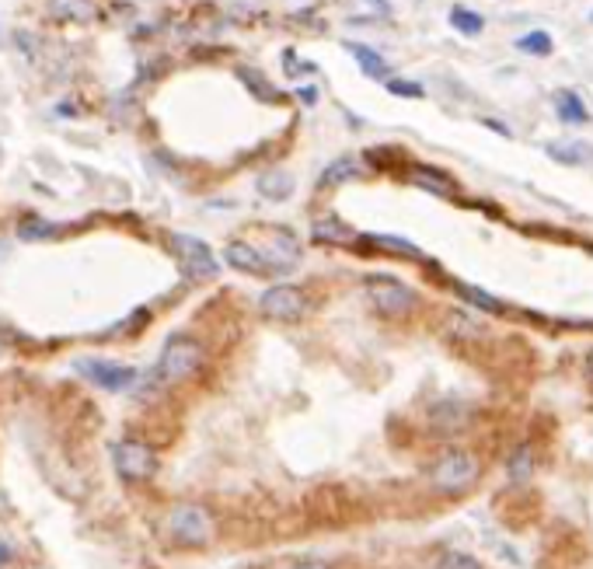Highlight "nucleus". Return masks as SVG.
I'll use <instances>...</instances> for the list:
<instances>
[{"instance_id":"obj_1","label":"nucleus","mask_w":593,"mask_h":569,"mask_svg":"<svg viewBox=\"0 0 593 569\" xmlns=\"http://www.w3.org/2000/svg\"><path fill=\"white\" fill-rule=\"evenodd\" d=\"M203 363V346L192 339V336H172L165 342V353L154 367V378L161 385H178L185 378H192Z\"/></svg>"},{"instance_id":"obj_2","label":"nucleus","mask_w":593,"mask_h":569,"mask_svg":"<svg viewBox=\"0 0 593 569\" xmlns=\"http://www.w3.org/2000/svg\"><path fill=\"white\" fill-rule=\"evenodd\" d=\"M363 290H366L374 311L384 315V318H405V315H412L415 304H419L412 286H405L402 280H395V277H366Z\"/></svg>"},{"instance_id":"obj_3","label":"nucleus","mask_w":593,"mask_h":569,"mask_svg":"<svg viewBox=\"0 0 593 569\" xmlns=\"http://www.w3.org/2000/svg\"><path fill=\"white\" fill-rule=\"evenodd\" d=\"M478 472H481L478 457H474L472 451H458V448H454V451H447V455L433 464L429 482H433L440 493H465L474 479H478Z\"/></svg>"},{"instance_id":"obj_4","label":"nucleus","mask_w":593,"mask_h":569,"mask_svg":"<svg viewBox=\"0 0 593 569\" xmlns=\"http://www.w3.org/2000/svg\"><path fill=\"white\" fill-rule=\"evenodd\" d=\"M172 252L178 255L185 277H192V280H213L220 269L213 259V248L192 234H172Z\"/></svg>"},{"instance_id":"obj_5","label":"nucleus","mask_w":593,"mask_h":569,"mask_svg":"<svg viewBox=\"0 0 593 569\" xmlns=\"http://www.w3.org/2000/svg\"><path fill=\"white\" fill-rule=\"evenodd\" d=\"M258 311H262V318H269V322H300L304 311H307V297H304L300 286L276 284L258 297Z\"/></svg>"},{"instance_id":"obj_6","label":"nucleus","mask_w":593,"mask_h":569,"mask_svg":"<svg viewBox=\"0 0 593 569\" xmlns=\"http://www.w3.org/2000/svg\"><path fill=\"white\" fill-rule=\"evenodd\" d=\"M112 461H116V472L126 482H143V479H150V475L158 472V455H154L147 444H140V440H122V444H116Z\"/></svg>"},{"instance_id":"obj_7","label":"nucleus","mask_w":593,"mask_h":569,"mask_svg":"<svg viewBox=\"0 0 593 569\" xmlns=\"http://www.w3.org/2000/svg\"><path fill=\"white\" fill-rule=\"evenodd\" d=\"M168 531L185 545H203L210 538V531H213V520L199 503H181V507L168 513Z\"/></svg>"},{"instance_id":"obj_8","label":"nucleus","mask_w":593,"mask_h":569,"mask_svg":"<svg viewBox=\"0 0 593 569\" xmlns=\"http://www.w3.org/2000/svg\"><path fill=\"white\" fill-rule=\"evenodd\" d=\"M77 374H84L91 385L105 388V392H122V388H133L136 385V370L133 367H122V363H109V360H77L73 363Z\"/></svg>"},{"instance_id":"obj_9","label":"nucleus","mask_w":593,"mask_h":569,"mask_svg":"<svg viewBox=\"0 0 593 569\" xmlns=\"http://www.w3.org/2000/svg\"><path fill=\"white\" fill-rule=\"evenodd\" d=\"M224 259H227V266H235V269L248 273V277H273L269 255H266L262 248L248 245V241H231V245L224 248Z\"/></svg>"},{"instance_id":"obj_10","label":"nucleus","mask_w":593,"mask_h":569,"mask_svg":"<svg viewBox=\"0 0 593 569\" xmlns=\"http://www.w3.org/2000/svg\"><path fill=\"white\" fill-rule=\"evenodd\" d=\"M544 154H548L555 165H569V168H580V165H590L593 161V147L583 144V140H558V144H548Z\"/></svg>"},{"instance_id":"obj_11","label":"nucleus","mask_w":593,"mask_h":569,"mask_svg":"<svg viewBox=\"0 0 593 569\" xmlns=\"http://www.w3.org/2000/svg\"><path fill=\"white\" fill-rule=\"evenodd\" d=\"M346 50L353 53V59L359 63V70H363L370 81H381V84L391 81V66L384 63V57H381L377 50H370V46H363V43H346Z\"/></svg>"},{"instance_id":"obj_12","label":"nucleus","mask_w":593,"mask_h":569,"mask_svg":"<svg viewBox=\"0 0 593 569\" xmlns=\"http://www.w3.org/2000/svg\"><path fill=\"white\" fill-rule=\"evenodd\" d=\"M258 192H262L266 199H273V203L290 199V196H294V175H290V171H283V168L266 171V175L258 178Z\"/></svg>"},{"instance_id":"obj_13","label":"nucleus","mask_w":593,"mask_h":569,"mask_svg":"<svg viewBox=\"0 0 593 569\" xmlns=\"http://www.w3.org/2000/svg\"><path fill=\"white\" fill-rule=\"evenodd\" d=\"M409 182L419 185V189H426V192H433V196H451V185H454L443 171L433 168V165H415L409 171Z\"/></svg>"},{"instance_id":"obj_14","label":"nucleus","mask_w":593,"mask_h":569,"mask_svg":"<svg viewBox=\"0 0 593 569\" xmlns=\"http://www.w3.org/2000/svg\"><path fill=\"white\" fill-rule=\"evenodd\" d=\"M555 113H558L562 122H569V126L590 122V109L583 105V98H580L576 91H558V95H555Z\"/></svg>"},{"instance_id":"obj_15","label":"nucleus","mask_w":593,"mask_h":569,"mask_svg":"<svg viewBox=\"0 0 593 569\" xmlns=\"http://www.w3.org/2000/svg\"><path fill=\"white\" fill-rule=\"evenodd\" d=\"M458 293L472 304V308H478V311H485V315H503L506 311V304L499 300V297H492L489 290H481V286H472V284H458Z\"/></svg>"},{"instance_id":"obj_16","label":"nucleus","mask_w":593,"mask_h":569,"mask_svg":"<svg viewBox=\"0 0 593 569\" xmlns=\"http://www.w3.org/2000/svg\"><path fill=\"white\" fill-rule=\"evenodd\" d=\"M311 238H314V241H332V245H339V241H350V238H353V228L343 224L339 217H321V221L311 224Z\"/></svg>"},{"instance_id":"obj_17","label":"nucleus","mask_w":593,"mask_h":569,"mask_svg":"<svg viewBox=\"0 0 593 569\" xmlns=\"http://www.w3.org/2000/svg\"><path fill=\"white\" fill-rule=\"evenodd\" d=\"M363 175V165H356L353 158H339V161H332L325 175H321V189H328V185H343V182H353Z\"/></svg>"},{"instance_id":"obj_18","label":"nucleus","mask_w":593,"mask_h":569,"mask_svg":"<svg viewBox=\"0 0 593 569\" xmlns=\"http://www.w3.org/2000/svg\"><path fill=\"white\" fill-rule=\"evenodd\" d=\"M517 50L528 53V57H551V53H555V43H551V35H548L544 28H534V32L517 39Z\"/></svg>"},{"instance_id":"obj_19","label":"nucleus","mask_w":593,"mask_h":569,"mask_svg":"<svg viewBox=\"0 0 593 569\" xmlns=\"http://www.w3.org/2000/svg\"><path fill=\"white\" fill-rule=\"evenodd\" d=\"M506 472H510V479L513 482H528L534 475V451L528 448V444H520L513 455H510V461H506Z\"/></svg>"},{"instance_id":"obj_20","label":"nucleus","mask_w":593,"mask_h":569,"mask_svg":"<svg viewBox=\"0 0 593 569\" xmlns=\"http://www.w3.org/2000/svg\"><path fill=\"white\" fill-rule=\"evenodd\" d=\"M451 25L461 32V35H481L485 28V18L472 11V7H451Z\"/></svg>"},{"instance_id":"obj_21","label":"nucleus","mask_w":593,"mask_h":569,"mask_svg":"<svg viewBox=\"0 0 593 569\" xmlns=\"http://www.w3.org/2000/svg\"><path fill=\"white\" fill-rule=\"evenodd\" d=\"M370 245H377V248H384V252H391V255H402V259H422V252L415 248L412 241H405V238H391V234H370Z\"/></svg>"},{"instance_id":"obj_22","label":"nucleus","mask_w":593,"mask_h":569,"mask_svg":"<svg viewBox=\"0 0 593 569\" xmlns=\"http://www.w3.org/2000/svg\"><path fill=\"white\" fill-rule=\"evenodd\" d=\"M237 77H244V84H248V88H251L262 102H276V98H280V95H276V88H269L262 74H255V70H244V66H241V70H237Z\"/></svg>"},{"instance_id":"obj_23","label":"nucleus","mask_w":593,"mask_h":569,"mask_svg":"<svg viewBox=\"0 0 593 569\" xmlns=\"http://www.w3.org/2000/svg\"><path fill=\"white\" fill-rule=\"evenodd\" d=\"M384 88H388L391 95H398V98H426V88H422L419 81H405V77H391Z\"/></svg>"},{"instance_id":"obj_24","label":"nucleus","mask_w":593,"mask_h":569,"mask_svg":"<svg viewBox=\"0 0 593 569\" xmlns=\"http://www.w3.org/2000/svg\"><path fill=\"white\" fill-rule=\"evenodd\" d=\"M436 569H481V563L472 559V556H465V552H443Z\"/></svg>"},{"instance_id":"obj_25","label":"nucleus","mask_w":593,"mask_h":569,"mask_svg":"<svg viewBox=\"0 0 593 569\" xmlns=\"http://www.w3.org/2000/svg\"><path fill=\"white\" fill-rule=\"evenodd\" d=\"M18 234H21V238H50V234H57V228H53V224H25Z\"/></svg>"},{"instance_id":"obj_26","label":"nucleus","mask_w":593,"mask_h":569,"mask_svg":"<svg viewBox=\"0 0 593 569\" xmlns=\"http://www.w3.org/2000/svg\"><path fill=\"white\" fill-rule=\"evenodd\" d=\"M287 569H332L325 559H296V563H290Z\"/></svg>"},{"instance_id":"obj_27","label":"nucleus","mask_w":593,"mask_h":569,"mask_svg":"<svg viewBox=\"0 0 593 569\" xmlns=\"http://www.w3.org/2000/svg\"><path fill=\"white\" fill-rule=\"evenodd\" d=\"M296 98H300L304 105H314V102H318V88H314V84H311V88H300Z\"/></svg>"},{"instance_id":"obj_28","label":"nucleus","mask_w":593,"mask_h":569,"mask_svg":"<svg viewBox=\"0 0 593 569\" xmlns=\"http://www.w3.org/2000/svg\"><path fill=\"white\" fill-rule=\"evenodd\" d=\"M587 367H590V374H593V353L587 356Z\"/></svg>"},{"instance_id":"obj_29","label":"nucleus","mask_w":593,"mask_h":569,"mask_svg":"<svg viewBox=\"0 0 593 569\" xmlns=\"http://www.w3.org/2000/svg\"><path fill=\"white\" fill-rule=\"evenodd\" d=\"M4 559H7V549H0V563H4Z\"/></svg>"}]
</instances>
